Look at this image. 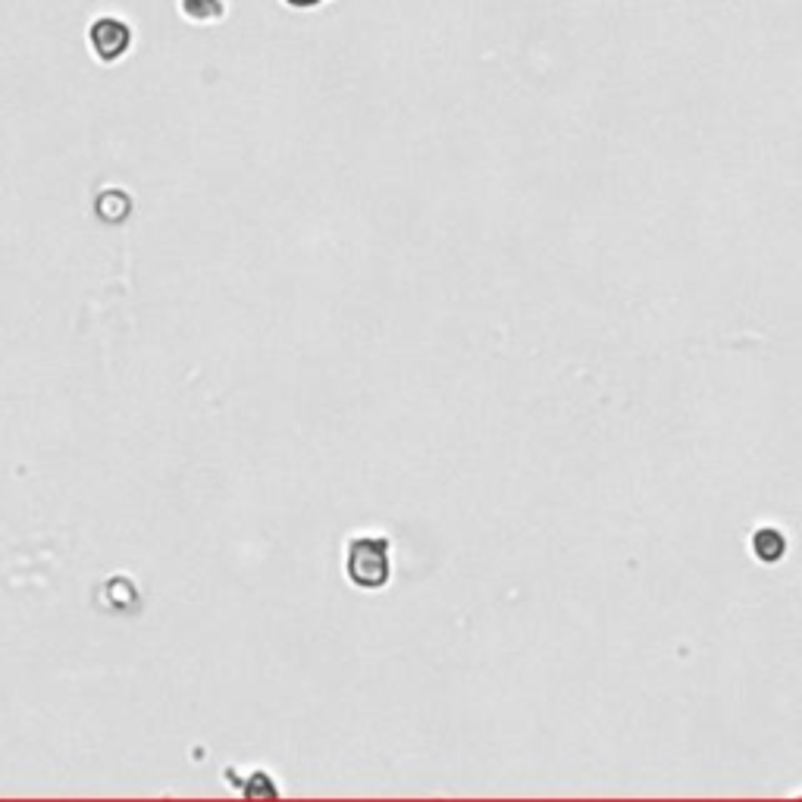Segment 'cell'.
<instances>
[{
  "label": "cell",
  "instance_id": "cell-1",
  "mask_svg": "<svg viewBox=\"0 0 802 802\" xmlns=\"http://www.w3.org/2000/svg\"><path fill=\"white\" fill-rule=\"evenodd\" d=\"M345 577L358 589H383L392 580V542L383 533L351 536L345 546Z\"/></svg>",
  "mask_w": 802,
  "mask_h": 802
},
{
  "label": "cell",
  "instance_id": "cell-2",
  "mask_svg": "<svg viewBox=\"0 0 802 802\" xmlns=\"http://www.w3.org/2000/svg\"><path fill=\"white\" fill-rule=\"evenodd\" d=\"M88 44H91L94 57H98L101 63H116L120 57H126V51H129L132 29L126 26L123 19L104 16L88 29Z\"/></svg>",
  "mask_w": 802,
  "mask_h": 802
},
{
  "label": "cell",
  "instance_id": "cell-3",
  "mask_svg": "<svg viewBox=\"0 0 802 802\" xmlns=\"http://www.w3.org/2000/svg\"><path fill=\"white\" fill-rule=\"evenodd\" d=\"M752 555H756L759 561H765V564L781 561L787 555V539H784V533L774 530V527L756 530V536H752Z\"/></svg>",
  "mask_w": 802,
  "mask_h": 802
},
{
  "label": "cell",
  "instance_id": "cell-4",
  "mask_svg": "<svg viewBox=\"0 0 802 802\" xmlns=\"http://www.w3.org/2000/svg\"><path fill=\"white\" fill-rule=\"evenodd\" d=\"M179 7H182V16H185V19H192V22H198V26H207V22H217V19H223V13H226L223 0H179Z\"/></svg>",
  "mask_w": 802,
  "mask_h": 802
},
{
  "label": "cell",
  "instance_id": "cell-5",
  "mask_svg": "<svg viewBox=\"0 0 802 802\" xmlns=\"http://www.w3.org/2000/svg\"><path fill=\"white\" fill-rule=\"evenodd\" d=\"M286 4H289V7H301V10H304V7H317L320 0H286Z\"/></svg>",
  "mask_w": 802,
  "mask_h": 802
}]
</instances>
